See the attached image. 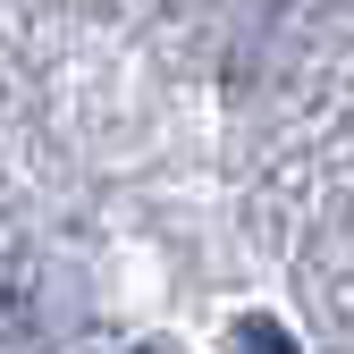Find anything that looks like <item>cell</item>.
I'll list each match as a JSON object with an SVG mask.
<instances>
[{
	"label": "cell",
	"mask_w": 354,
	"mask_h": 354,
	"mask_svg": "<svg viewBox=\"0 0 354 354\" xmlns=\"http://www.w3.org/2000/svg\"><path fill=\"white\" fill-rule=\"evenodd\" d=\"M136 354H144V346H136Z\"/></svg>",
	"instance_id": "7a4b0ae2"
},
{
	"label": "cell",
	"mask_w": 354,
	"mask_h": 354,
	"mask_svg": "<svg viewBox=\"0 0 354 354\" xmlns=\"http://www.w3.org/2000/svg\"><path fill=\"white\" fill-rule=\"evenodd\" d=\"M236 354H295L279 321H236Z\"/></svg>",
	"instance_id": "6da1fadb"
}]
</instances>
